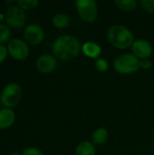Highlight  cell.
Returning <instances> with one entry per match:
<instances>
[{"instance_id": "1", "label": "cell", "mask_w": 154, "mask_h": 155, "mask_svg": "<svg viewBox=\"0 0 154 155\" xmlns=\"http://www.w3.org/2000/svg\"><path fill=\"white\" fill-rule=\"evenodd\" d=\"M52 48L56 58L69 61L79 54L82 45L75 36L72 35H63L54 40Z\"/></svg>"}, {"instance_id": "2", "label": "cell", "mask_w": 154, "mask_h": 155, "mask_svg": "<svg viewBox=\"0 0 154 155\" xmlns=\"http://www.w3.org/2000/svg\"><path fill=\"white\" fill-rule=\"evenodd\" d=\"M110 43L116 48L127 49L133 44V35L130 29L121 25L111 26L107 34Z\"/></svg>"}, {"instance_id": "3", "label": "cell", "mask_w": 154, "mask_h": 155, "mask_svg": "<svg viewBox=\"0 0 154 155\" xmlns=\"http://www.w3.org/2000/svg\"><path fill=\"white\" fill-rule=\"evenodd\" d=\"M113 68L122 74H133L140 68V59L133 54H123L114 60Z\"/></svg>"}, {"instance_id": "4", "label": "cell", "mask_w": 154, "mask_h": 155, "mask_svg": "<svg viewBox=\"0 0 154 155\" xmlns=\"http://www.w3.org/2000/svg\"><path fill=\"white\" fill-rule=\"evenodd\" d=\"M23 92L21 86L16 83H10L6 84L0 94L2 105L5 108L12 109L19 104L22 99Z\"/></svg>"}, {"instance_id": "5", "label": "cell", "mask_w": 154, "mask_h": 155, "mask_svg": "<svg viewBox=\"0 0 154 155\" xmlns=\"http://www.w3.org/2000/svg\"><path fill=\"white\" fill-rule=\"evenodd\" d=\"M5 22L9 28L20 29L23 28L26 23V15L25 12L21 9L18 5H11L7 8L5 15Z\"/></svg>"}, {"instance_id": "6", "label": "cell", "mask_w": 154, "mask_h": 155, "mask_svg": "<svg viewBox=\"0 0 154 155\" xmlns=\"http://www.w3.org/2000/svg\"><path fill=\"white\" fill-rule=\"evenodd\" d=\"M76 10L80 17L87 23H93L97 18V4L93 0H77Z\"/></svg>"}, {"instance_id": "7", "label": "cell", "mask_w": 154, "mask_h": 155, "mask_svg": "<svg viewBox=\"0 0 154 155\" xmlns=\"http://www.w3.org/2000/svg\"><path fill=\"white\" fill-rule=\"evenodd\" d=\"M7 50L8 54L17 61H25L29 54V47L28 45L19 39V38H13L7 44Z\"/></svg>"}, {"instance_id": "8", "label": "cell", "mask_w": 154, "mask_h": 155, "mask_svg": "<svg viewBox=\"0 0 154 155\" xmlns=\"http://www.w3.org/2000/svg\"><path fill=\"white\" fill-rule=\"evenodd\" d=\"M24 37L31 45H39L44 38V32L41 25L37 24H29L24 29Z\"/></svg>"}, {"instance_id": "9", "label": "cell", "mask_w": 154, "mask_h": 155, "mask_svg": "<svg viewBox=\"0 0 154 155\" xmlns=\"http://www.w3.org/2000/svg\"><path fill=\"white\" fill-rule=\"evenodd\" d=\"M132 51L133 54L140 60L147 59L152 54V46L147 40L139 39L133 42L132 45Z\"/></svg>"}, {"instance_id": "10", "label": "cell", "mask_w": 154, "mask_h": 155, "mask_svg": "<svg viewBox=\"0 0 154 155\" xmlns=\"http://www.w3.org/2000/svg\"><path fill=\"white\" fill-rule=\"evenodd\" d=\"M57 65L56 59L54 55L49 54H44L37 58L36 68L37 70L44 74L52 73Z\"/></svg>"}, {"instance_id": "11", "label": "cell", "mask_w": 154, "mask_h": 155, "mask_svg": "<svg viewBox=\"0 0 154 155\" xmlns=\"http://www.w3.org/2000/svg\"><path fill=\"white\" fill-rule=\"evenodd\" d=\"M82 52L84 55L92 59H98L102 54V47L95 42L88 41L82 45Z\"/></svg>"}, {"instance_id": "12", "label": "cell", "mask_w": 154, "mask_h": 155, "mask_svg": "<svg viewBox=\"0 0 154 155\" xmlns=\"http://www.w3.org/2000/svg\"><path fill=\"white\" fill-rule=\"evenodd\" d=\"M15 120V114L10 108L0 109V129H7L11 127Z\"/></svg>"}, {"instance_id": "13", "label": "cell", "mask_w": 154, "mask_h": 155, "mask_svg": "<svg viewBox=\"0 0 154 155\" xmlns=\"http://www.w3.org/2000/svg\"><path fill=\"white\" fill-rule=\"evenodd\" d=\"M75 155H95L94 144L88 141L80 143L75 149Z\"/></svg>"}, {"instance_id": "14", "label": "cell", "mask_w": 154, "mask_h": 155, "mask_svg": "<svg viewBox=\"0 0 154 155\" xmlns=\"http://www.w3.org/2000/svg\"><path fill=\"white\" fill-rule=\"evenodd\" d=\"M109 137V133L105 128H98L96 129L92 136V140H93V144H97V145H101L103 144Z\"/></svg>"}, {"instance_id": "15", "label": "cell", "mask_w": 154, "mask_h": 155, "mask_svg": "<svg viewBox=\"0 0 154 155\" xmlns=\"http://www.w3.org/2000/svg\"><path fill=\"white\" fill-rule=\"evenodd\" d=\"M52 24L54 27L59 28V29H63V28H65L69 25L70 18L67 15L63 14V13H59V14H56L53 17Z\"/></svg>"}, {"instance_id": "16", "label": "cell", "mask_w": 154, "mask_h": 155, "mask_svg": "<svg viewBox=\"0 0 154 155\" xmlns=\"http://www.w3.org/2000/svg\"><path fill=\"white\" fill-rule=\"evenodd\" d=\"M114 3L123 11H133L137 7V2L135 0H116Z\"/></svg>"}, {"instance_id": "17", "label": "cell", "mask_w": 154, "mask_h": 155, "mask_svg": "<svg viewBox=\"0 0 154 155\" xmlns=\"http://www.w3.org/2000/svg\"><path fill=\"white\" fill-rule=\"evenodd\" d=\"M11 29L5 24H0V45L9 42L11 39Z\"/></svg>"}, {"instance_id": "18", "label": "cell", "mask_w": 154, "mask_h": 155, "mask_svg": "<svg viewBox=\"0 0 154 155\" xmlns=\"http://www.w3.org/2000/svg\"><path fill=\"white\" fill-rule=\"evenodd\" d=\"M39 5L38 0H19L17 1V5L25 10H33L36 8Z\"/></svg>"}, {"instance_id": "19", "label": "cell", "mask_w": 154, "mask_h": 155, "mask_svg": "<svg viewBox=\"0 0 154 155\" xmlns=\"http://www.w3.org/2000/svg\"><path fill=\"white\" fill-rule=\"evenodd\" d=\"M95 67L99 72H106L109 68V64L107 63V61L103 58H98L95 61Z\"/></svg>"}, {"instance_id": "20", "label": "cell", "mask_w": 154, "mask_h": 155, "mask_svg": "<svg viewBox=\"0 0 154 155\" xmlns=\"http://www.w3.org/2000/svg\"><path fill=\"white\" fill-rule=\"evenodd\" d=\"M141 5L144 10L154 14V0H143L141 2Z\"/></svg>"}, {"instance_id": "21", "label": "cell", "mask_w": 154, "mask_h": 155, "mask_svg": "<svg viewBox=\"0 0 154 155\" xmlns=\"http://www.w3.org/2000/svg\"><path fill=\"white\" fill-rule=\"evenodd\" d=\"M22 155H44V153L37 149V148H34V147H29V148H26L23 151Z\"/></svg>"}, {"instance_id": "22", "label": "cell", "mask_w": 154, "mask_h": 155, "mask_svg": "<svg viewBox=\"0 0 154 155\" xmlns=\"http://www.w3.org/2000/svg\"><path fill=\"white\" fill-rule=\"evenodd\" d=\"M8 54H8L7 46H5V45H0V64L6 59Z\"/></svg>"}, {"instance_id": "23", "label": "cell", "mask_w": 154, "mask_h": 155, "mask_svg": "<svg viewBox=\"0 0 154 155\" xmlns=\"http://www.w3.org/2000/svg\"><path fill=\"white\" fill-rule=\"evenodd\" d=\"M152 65V63L150 59H142L140 60V68L143 69H150Z\"/></svg>"}, {"instance_id": "24", "label": "cell", "mask_w": 154, "mask_h": 155, "mask_svg": "<svg viewBox=\"0 0 154 155\" xmlns=\"http://www.w3.org/2000/svg\"><path fill=\"white\" fill-rule=\"evenodd\" d=\"M5 15H4L3 13H1V12H0V24H1V22H3V21L5 20Z\"/></svg>"}, {"instance_id": "25", "label": "cell", "mask_w": 154, "mask_h": 155, "mask_svg": "<svg viewBox=\"0 0 154 155\" xmlns=\"http://www.w3.org/2000/svg\"><path fill=\"white\" fill-rule=\"evenodd\" d=\"M9 155H22V154H20V153H10Z\"/></svg>"}, {"instance_id": "26", "label": "cell", "mask_w": 154, "mask_h": 155, "mask_svg": "<svg viewBox=\"0 0 154 155\" xmlns=\"http://www.w3.org/2000/svg\"><path fill=\"white\" fill-rule=\"evenodd\" d=\"M2 105V102H1V98H0V106Z\"/></svg>"}]
</instances>
